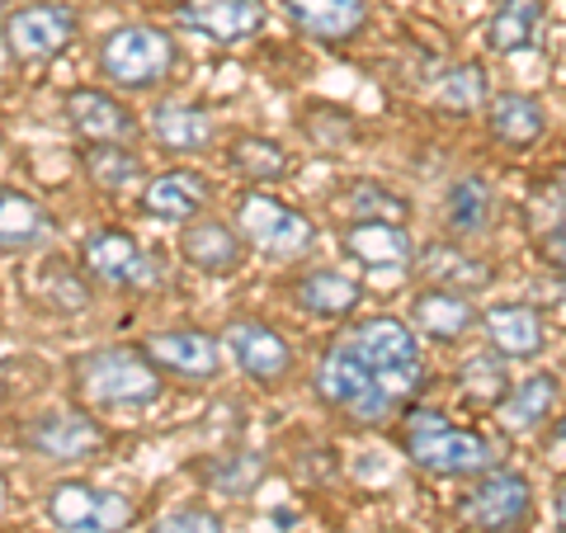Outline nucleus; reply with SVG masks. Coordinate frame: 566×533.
<instances>
[{
	"label": "nucleus",
	"instance_id": "obj_1",
	"mask_svg": "<svg viewBox=\"0 0 566 533\" xmlns=\"http://www.w3.org/2000/svg\"><path fill=\"white\" fill-rule=\"evenodd\" d=\"M420 387V341L397 316H368V322L345 331L316 364V397L364 425L392 420Z\"/></svg>",
	"mask_w": 566,
	"mask_h": 533
},
{
	"label": "nucleus",
	"instance_id": "obj_2",
	"mask_svg": "<svg viewBox=\"0 0 566 533\" xmlns=\"http://www.w3.org/2000/svg\"><path fill=\"white\" fill-rule=\"evenodd\" d=\"M76 393L85 406H147L161 397V368L147 349H95L76 364Z\"/></svg>",
	"mask_w": 566,
	"mask_h": 533
},
{
	"label": "nucleus",
	"instance_id": "obj_3",
	"mask_svg": "<svg viewBox=\"0 0 566 533\" xmlns=\"http://www.w3.org/2000/svg\"><path fill=\"white\" fill-rule=\"evenodd\" d=\"M406 458L420 472L434 477H472L495 463L491 443L472 430H453L439 411H411L406 416Z\"/></svg>",
	"mask_w": 566,
	"mask_h": 533
},
{
	"label": "nucleus",
	"instance_id": "obj_4",
	"mask_svg": "<svg viewBox=\"0 0 566 533\" xmlns=\"http://www.w3.org/2000/svg\"><path fill=\"white\" fill-rule=\"evenodd\" d=\"M175 66V43L166 29L151 24H123L99 43V71L118 91H151Z\"/></svg>",
	"mask_w": 566,
	"mask_h": 533
},
{
	"label": "nucleus",
	"instance_id": "obj_5",
	"mask_svg": "<svg viewBox=\"0 0 566 533\" xmlns=\"http://www.w3.org/2000/svg\"><path fill=\"white\" fill-rule=\"evenodd\" d=\"M137 505L123 491H104L91 482H57L48 495V520L62 533H123Z\"/></svg>",
	"mask_w": 566,
	"mask_h": 533
},
{
	"label": "nucleus",
	"instance_id": "obj_6",
	"mask_svg": "<svg viewBox=\"0 0 566 533\" xmlns=\"http://www.w3.org/2000/svg\"><path fill=\"white\" fill-rule=\"evenodd\" d=\"M237 227L245 232V241H251L255 251L274 255V260L303 255L316 241V227H312L307 212L279 203V199H270V194H245V199L237 203Z\"/></svg>",
	"mask_w": 566,
	"mask_h": 533
},
{
	"label": "nucleus",
	"instance_id": "obj_7",
	"mask_svg": "<svg viewBox=\"0 0 566 533\" xmlns=\"http://www.w3.org/2000/svg\"><path fill=\"white\" fill-rule=\"evenodd\" d=\"M71 39H76V10L62 0H39V6H24L6 20V48L20 62L57 58Z\"/></svg>",
	"mask_w": 566,
	"mask_h": 533
},
{
	"label": "nucleus",
	"instance_id": "obj_8",
	"mask_svg": "<svg viewBox=\"0 0 566 533\" xmlns=\"http://www.w3.org/2000/svg\"><path fill=\"white\" fill-rule=\"evenodd\" d=\"M528 505H534V491H528V482L520 472L501 468V472H486L482 482L463 495L458 514H463L472 529H482V533H510V529H520L528 520Z\"/></svg>",
	"mask_w": 566,
	"mask_h": 533
},
{
	"label": "nucleus",
	"instance_id": "obj_9",
	"mask_svg": "<svg viewBox=\"0 0 566 533\" xmlns=\"http://www.w3.org/2000/svg\"><path fill=\"white\" fill-rule=\"evenodd\" d=\"M81 264L85 274L114 283V289H147L156 279V264L128 232H91L81 241Z\"/></svg>",
	"mask_w": 566,
	"mask_h": 533
},
{
	"label": "nucleus",
	"instance_id": "obj_10",
	"mask_svg": "<svg viewBox=\"0 0 566 533\" xmlns=\"http://www.w3.org/2000/svg\"><path fill=\"white\" fill-rule=\"evenodd\" d=\"M180 24L208 43L232 48V43L255 39L264 29V0H185Z\"/></svg>",
	"mask_w": 566,
	"mask_h": 533
},
{
	"label": "nucleus",
	"instance_id": "obj_11",
	"mask_svg": "<svg viewBox=\"0 0 566 533\" xmlns=\"http://www.w3.org/2000/svg\"><path fill=\"white\" fill-rule=\"evenodd\" d=\"M151 364L189 383H208L222 368V341L208 331H156L147 341Z\"/></svg>",
	"mask_w": 566,
	"mask_h": 533
},
{
	"label": "nucleus",
	"instance_id": "obj_12",
	"mask_svg": "<svg viewBox=\"0 0 566 533\" xmlns=\"http://www.w3.org/2000/svg\"><path fill=\"white\" fill-rule=\"evenodd\" d=\"M222 345L232 349V359L241 364V373H251L255 383H279L283 373L293 368V349L289 341L264 326V322H232L222 335Z\"/></svg>",
	"mask_w": 566,
	"mask_h": 533
},
{
	"label": "nucleus",
	"instance_id": "obj_13",
	"mask_svg": "<svg viewBox=\"0 0 566 533\" xmlns=\"http://www.w3.org/2000/svg\"><path fill=\"white\" fill-rule=\"evenodd\" d=\"M24 439H29L33 453L57 458V463H76V458H91L99 449L104 430L81 411H48V416H39L29 425Z\"/></svg>",
	"mask_w": 566,
	"mask_h": 533
},
{
	"label": "nucleus",
	"instance_id": "obj_14",
	"mask_svg": "<svg viewBox=\"0 0 566 533\" xmlns=\"http://www.w3.org/2000/svg\"><path fill=\"white\" fill-rule=\"evenodd\" d=\"M345 255L364 270H378V274H406L416 264V245L406 237L401 222H354L349 232L340 237Z\"/></svg>",
	"mask_w": 566,
	"mask_h": 533
},
{
	"label": "nucleus",
	"instance_id": "obj_15",
	"mask_svg": "<svg viewBox=\"0 0 566 533\" xmlns=\"http://www.w3.org/2000/svg\"><path fill=\"white\" fill-rule=\"evenodd\" d=\"M62 109L85 142H133L137 137V118L128 114V104H118L104 91H71L62 100Z\"/></svg>",
	"mask_w": 566,
	"mask_h": 533
},
{
	"label": "nucleus",
	"instance_id": "obj_16",
	"mask_svg": "<svg viewBox=\"0 0 566 533\" xmlns=\"http://www.w3.org/2000/svg\"><path fill=\"white\" fill-rule=\"evenodd\" d=\"M180 255L203 274H232L241 264V237L218 218H189L180 232Z\"/></svg>",
	"mask_w": 566,
	"mask_h": 533
},
{
	"label": "nucleus",
	"instance_id": "obj_17",
	"mask_svg": "<svg viewBox=\"0 0 566 533\" xmlns=\"http://www.w3.org/2000/svg\"><path fill=\"white\" fill-rule=\"evenodd\" d=\"M203 199H208V185H203V175H193V170L151 175L147 189H142V208H147L151 218H166V222H189V218H199Z\"/></svg>",
	"mask_w": 566,
	"mask_h": 533
},
{
	"label": "nucleus",
	"instance_id": "obj_18",
	"mask_svg": "<svg viewBox=\"0 0 566 533\" xmlns=\"http://www.w3.org/2000/svg\"><path fill=\"white\" fill-rule=\"evenodd\" d=\"M486 335L495 354H505V359H534L543 349V316L524 302H501V307L486 312Z\"/></svg>",
	"mask_w": 566,
	"mask_h": 533
},
{
	"label": "nucleus",
	"instance_id": "obj_19",
	"mask_svg": "<svg viewBox=\"0 0 566 533\" xmlns=\"http://www.w3.org/2000/svg\"><path fill=\"white\" fill-rule=\"evenodd\" d=\"M491 137L501 142V147H534L547 128V109L534 100V95H520V91H505L491 100Z\"/></svg>",
	"mask_w": 566,
	"mask_h": 533
},
{
	"label": "nucleus",
	"instance_id": "obj_20",
	"mask_svg": "<svg viewBox=\"0 0 566 533\" xmlns=\"http://www.w3.org/2000/svg\"><path fill=\"white\" fill-rule=\"evenodd\" d=\"M289 14L312 33V39L345 43L364 29L368 0H289Z\"/></svg>",
	"mask_w": 566,
	"mask_h": 533
},
{
	"label": "nucleus",
	"instance_id": "obj_21",
	"mask_svg": "<svg viewBox=\"0 0 566 533\" xmlns=\"http://www.w3.org/2000/svg\"><path fill=\"white\" fill-rule=\"evenodd\" d=\"M411 316L416 326L430 335V341H458L468 326H472V302L468 293H453V289H420L411 302Z\"/></svg>",
	"mask_w": 566,
	"mask_h": 533
},
{
	"label": "nucleus",
	"instance_id": "obj_22",
	"mask_svg": "<svg viewBox=\"0 0 566 533\" xmlns=\"http://www.w3.org/2000/svg\"><path fill=\"white\" fill-rule=\"evenodd\" d=\"M52 237V218L20 189H0V251H33Z\"/></svg>",
	"mask_w": 566,
	"mask_h": 533
},
{
	"label": "nucleus",
	"instance_id": "obj_23",
	"mask_svg": "<svg viewBox=\"0 0 566 533\" xmlns=\"http://www.w3.org/2000/svg\"><path fill=\"white\" fill-rule=\"evenodd\" d=\"M151 137L170 151H199L212 142V118L199 104H180V100H166L151 109Z\"/></svg>",
	"mask_w": 566,
	"mask_h": 533
},
{
	"label": "nucleus",
	"instance_id": "obj_24",
	"mask_svg": "<svg viewBox=\"0 0 566 533\" xmlns=\"http://www.w3.org/2000/svg\"><path fill=\"white\" fill-rule=\"evenodd\" d=\"M424 274H430L434 289H453V293H482L495 279L486 260L458 251V245H430L424 251Z\"/></svg>",
	"mask_w": 566,
	"mask_h": 533
},
{
	"label": "nucleus",
	"instance_id": "obj_25",
	"mask_svg": "<svg viewBox=\"0 0 566 533\" xmlns=\"http://www.w3.org/2000/svg\"><path fill=\"white\" fill-rule=\"evenodd\" d=\"M543 29V0H501V10L491 14L486 43L495 52H528L538 43Z\"/></svg>",
	"mask_w": 566,
	"mask_h": 533
},
{
	"label": "nucleus",
	"instance_id": "obj_26",
	"mask_svg": "<svg viewBox=\"0 0 566 533\" xmlns=\"http://www.w3.org/2000/svg\"><path fill=\"white\" fill-rule=\"evenodd\" d=\"M562 393V383L553 378V373H534V378H524L520 387H510L505 401H501V420H505V430H534L538 420H547V411H553V401Z\"/></svg>",
	"mask_w": 566,
	"mask_h": 533
},
{
	"label": "nucleus",
	"instance_id": "obj_27",
	"mask_svg": "<svg viewBox=\"0 0 566 533\" xmlns=\"http://www.w3.org/2000/svg\"><path fill=\"white\" fill-rule=\"evenodd\" d=\"M359 283L335 274V270H322V274H307L303 283H297V302H303V312L322 316V322H335V316H349L354 307H359Z\"/></svg>",
	"mask_w": 566,
	"mask_h": 533
},
{
	"label": "nucleus",
	"instance_id": "obj_28",
	"mask_svg": "<svg viewBox=\"0 0 566 533\" xmlns=\"http://www.w3.org/2000/svg\"><path fill=\"white\" fill-rule=\"evenodd\" d=\"M491 185L468 175V180H458L449 194H444V222L453 227L458 237H476L491 227Z\"/></svg>",
	"mask_w": 566,
	"mask_h": 533
},
{
	"label": "nucleus",
	"instance_id": "obj_29",
	"mask_svg": "<svg viewBox=\"0 0 566 533\" xmlns=\"http://www.w3.org/2000/svg\"><path fill=\"white\" fill-rule=\"evenodd\" d=\"M85 170H91V180L99 189H133L142 180V161L133 156L128 142H91V151H85Z\"/></svg>",
	"mask_w": 566,
	"mask_h": 533
},
{
	"label": "nucleus",
	"instance_id": "obj_30",
	"mask_svg": "<svg viewBox=\"0 0 566 533\" xmlns=\"http://www.w3.org/2000/svg\"><path fill=\"white\" fill-rule=\"evenodd\" d=\"M434 104L439 109H449V114H472V109H482L486 104V71L476 66V62H453L444 76L434 81Z\"/></svg>",
	"mask_w": 566,
	"mask_h": 533
},
{
	"label": "nucleus",
	"instance_id": "obj_31",
	"mask_svg": "<svg viewBox=\"0 0 566 533\" xmlns=\"http://www.w3.org/2000/svg\"><path fill=\"white\" fill-rule=\"evenodd\" d=\"M264 477V458L260 453H218V458H208L203 463V482L208 487H218L222 495H245V491H255V482Z\"/></svg>",
	"mask_w": 566,
	"mask_h": 533
},
{
	"label": "nucleus",
	"instance_id": "obj_32",
	"mask_svg": "<svg viewBox=\"0 0 566 533\" xmlns=\"http://www.w3.org/2000/svg\"><path fill=\"white\" fill-rule=\"evenodd\" d=\"M349 212H354V222H406L411 218V203L378 180H354L349 185Z\"/></svg>",
	"mask_w": 566,
	"mask_h": 533
},
{
	"label": "nucleus",
	"instance_id": "obj_33",
	"mask_svg": "<svg viewBox=\"0 0 566 533\" xmlns=\"http://www.w3.org/2000/svg\"><path fill=\"white\" fill-rule=\"evenodd\" d=\"M232 166L245 180H279V175H289V151L270 137H241L232 147Z\"/></svg>",
	"mask_w": 566,
	"mask_h": 533
},
{
	"label": "nucleus",
	"instance_id": "obj_34",
	"mask_svg": "<svg viewBox=\"0 0 566 533\" xmlns=\"http://www.w3.org/2000/svg\"><path fill=\"white\" fill-rule=\"evenodd\" d=\"M463 387L476 401H505V393H510L505 354H472L463 364Z\"/></svg>",
	"mask_w": 566,
	"mask_h": 533
},
{
	"label": "nucleus",
	"instance_id": "obj_35",
	"mask_svg": "<svg viewBox=\"0 0 566 533\" xmlns=\"http://www.w3.org/2000/svg\"><path fill=\"white\" fill-rule=\"evenodd\" d=\"M151 533H222V520H218V514H208V510H193L189 505V510L161 514Z\"/></svg>",
	"mask_w": 566,
	"mask_h": 533
},
{
	"label": "nucleus",
	"instance_id": "obj_36",
	"mask_svg": "<svg viewBox=\"0 0 566 533\" xmlns=\"http://www.w3.org/2000/svg\"><path fill=\"white\" fill-rule=\"evenodd\" d=\"M538 251H543V260H547V270L566 279V222H557L553 232L538 241Z\"/></svg>",
	"mask_w": 566,
	"mask_h": 533
},
{
	"label": "nucleus",
	"instance_id": "obj_37",
	"mask_svg": "<svg viewBox=\"0 0 566 533\" xmlns=\"http://www.w3.org/2000/svg\"><path fill=\"white\" fill-rule=\"evenodd\" d=\"M52 302H57V307H66V312H81L85 302H91V293H85V283L62 279V283H52Z\"/></svg>",
	"mask_w": 566,
	"mask_h": 533
},
{
	"label": "nucleus",
	"instance_id": "obj_38",
	"mask_svg": "<svg viewBox=\"0 0 566 533\" xmlns=\"http://www.w3.org/2000/svg\"><path fill=\"white\" fill-rule=\"evenodd\" d=\"M547 468H557V472H566V416L547 430Z\"/></svg>",
	"mask_w": 566,
	"mask_h": 533
},
{
	"label": "nucleus",
	"instance_id": "obj_39",
	"mask_svg": "<svg viewBox=\"0 0 566 533\" xmlns=\"http://www.w3.org/2000/svg\"><path fill=\"white\" fill-rule=\"evenodd\" d=\"M557 529H562V533H566V487H562V491H557Z\"/></svg>",
	"mask_w": 566,
	"mask_h": 533
},
{
	"label": "nucleus",
	"instance_id": "obj_40",
	"mask_svg": "<svg viewBox=\"0 0 566 533\" xmlns=\"http://www.w3.org/2000/svg\"><path fill=\"white\" fill-rule=\"evenodd\" d=\"M6 6H10V0H0V14H6Z\"/></svg>",
	"mask_w": 566,
	"mask_h": 533
},
{
	"label": "nucleus",
	"instance_id": "obj_41",
	"mask_svg": "<svg viewBox=\"0 0 566 533\" xmlns=\"http://www.w3.org/2000/svg\"><path fill=\"white\" fill-rule=\"evenodd\" d=\"M562 189H566V170H562Z\"/></svg>",
	"mask_w": 566,
	"mask_h": 533
}]
</instances>
